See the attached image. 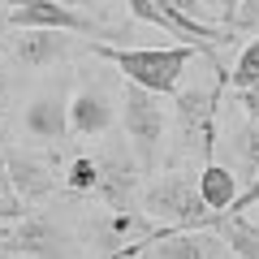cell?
<instances>
[{"instance_id":"cell-1","label":"cell","mask_w":259,"mask_h":259,"mask_svg":"<svg viewBox=\"0 0 259 259\" xmlns=\"http://www.w3.org/2000/svg\"><path fill=\"white\" fill-rule=\"evenodd\" d=\"M91 52L104 56L125 82H139V87H147V91H156V95H173L199 48H194V44H173V48H112L108 39H91Z\"/></svg>"},{"instance_id":"cell-2","label":"cell","mask_w":259,"mask_h":259,"mask_svg":"<svg viewBox=\"0 0 259 259\" xmlns=\"http://www.w3.org/2000/svg\"><path fill=\"white\" fill-rule=\"evenodd\" d=\"M121 130H125V143H130V156L143 173L160 168L164 160V139H168V112L160 104L156 91L139 82H125L121 87Z\"/></svg>"},{"instance_id":"cell-3","label":"cell","mask_w":259,"mask_h":259,"mask_svg":"<svg viewBox=\"0 0 259 259\" xmlns=\"http://www.w3.org/2000/svg\"><path fill=\"white\" fill-rule=\"evenodd\" d=\"M143 212H147V221H160V229L177 233V229H199L207 207L190 177L177 173V168H164L160 177H151L143 186Z\"/></svg>"},{"instance_id":"cell-4","label":"cell","mask_w":259,"mask_h":259,"mask_svg":"<svg viewBox=\"0 0 259 259\" xmlns=\"http://www.w3.org/2000/svg\"><path fill=\"white\" fill-rule=\"evenodd\" d=\"M9 26H18V30H65V35H87V39H117V30H108L95 18L69 9L65 0H26V5H13Z\"/></svg>"},{"instance_id":"cell-5","label":"cell","mask_w":259,"mask_h":259,"mask_svg":"<svg viewBox=\"0 0 259 259\" xmlns=\"http://www.w3.org/2000/svg\"><path fill=\"white\" fill-rule=\"evenodd\" d=\"M65 233L44 216L0 221V259H61Z\"/></svg>"},{"instance_id":"cell-6","label":"cell","mask_w":259,"mask_h":259,"mask_svg":"<svg viewBox=\"0 0 259 259\" xmlns=\"http://www.w3.org/2000/svg\"><path fill=\"white\" fill-rule=\"evenodd\" d=\"M22 125L35 143H65L69 139V87L65 82H52L48 91H35L22 112Z\"/></svg>"},{"instance_id":"cell-7","label":"cell","mask_w":259,"mask_h":259,"mask_svg":"<svg viewBox=\"0 0 259 259\" xmlns=\"http://www.w3.org/2000/svg\"><path fill=\"white\" fill-rule=\"evenodd\" d=\"M112 125H117V108H112V95L104 87L87 82L78 91H69V134H78V139H104Z\"/></svg>"},{"instance_id":"cell-8","label":"cell","mask_w":259,"mask_h":259,"mask_svg":"<svg viewBox=\"0 0 259 259\" xmlns=\"http://www.w3.org/2000/svg\"><path fill=\"white\" fill-rule=\"evenodd\" d=\"M173 112L182 139H199V151L212 160L216 151V95L212 91H173Z\"/></svg>"},{"instance_id":"cell-9","label":"cell","mask_w":259,"mask_h":259,"mask_svg":"<svg viewBox=\"0 0 259 259\" xmlns=\"http://www.w3.org/2000/svg\"><path fill=\"white\" fill-rule=\"evenodd\" d=\"M5 164H9V182L22 194V203H44L48 194H56V168L48 156L35 151H5Z\"/></svg>"},{"instance_id":"cell-10","label":"cell","mask_w":259,"mask_h":259,"mask_svg":"<svg viewBox=\"0 0 259 259\" xmlns=\"http://www.w3.org/2000/svg\"><path fill=\"white\" fill-rule=\"evenodd\" d=\"M9 52H13V61L22 69H52V65L69 61L74 39L65 35V30H22Z\"/></svg>"},{"instance_id":"cell-11","label":"cell","mask_w":259,"mask_h":259,"mask_svg":"<svg viewBox=\"0 0 259 259\" xmlns=\"http://www.w3.org/2000/svg\"><path fill=\"white\" fill-rule=\"evenodd\" d=\"M225 242L216 229H177L147 246V259H221Z\"/></svg>"},{"instance_id":"cell-12","label":"cell","mask_w":259,"mask_h":259,"mask_svg":"<svg viewBox=\"0 0 259 259\" xmlns=\"http://www.w3.org/2000/svg\"><path fill=\"white\" fill-rule=\"evenodd\" d=\"M199 229H216L225 242V250H233V259H259V225L246 212H221V216H203Z\"/></svg>"},{"instance_id":"cell-13","label":"cell","mask_w":259,"mask_h":259,"mask_svg":"<svg viewBox=\"0 0 259 259\" xmlns=\"http://www.w3.org/2000/svg\"><path fill=\"white\" fill-rule=\"evenodd\" d=\"M134 186H139V173L130 160H117V156H104L100 160V190L104 203L112 212H130V199H134Z\"/></svg>"},{"instance_id":"cell-14","label":"cell","mask_w":259,"mask_h":259,"mask_svg":"<svg viewBox=\"0 0 259 259\" xmlns=\"http://www.w3.org/2000/svg\"><path fill=\"white\" fill-rule=\"evenodd\" d=\"M194 186H199V199H203L207 216L229 212L233 199H238V177H233L225 164H216V160H207V164H203V173L194 177Z\"/></svg>"},{"instance_id":"cell-15","label":"cell","mask_w":259,"mask_h":259,"mask_svg":"<svg viewBox=\"0 0 259 259\" xmlns=\"http://www.w3.org/2000/svg\"><path fill=\"white\" fill-rule=\"evenodd\" d=\"M61 182H65V190H74V194H95L100 190V160L95 156H74Z\"/></svg>"},{"instance_id":"cell-16","label":"cell","mask_w":259,"mask_h":259,"mask_svg":"<svg viewBox=\"0 0 259 259\" xmlns=\"http://www.w3.org/2000/svg\"><path fill=\"white\" fill-rule=\"evenodd\" d=\"M229 147H233V156H238L246 168H259V117H250L246 125L233 134Z\"/></svg>"},{"instance_id":"cell-17","label":"cell","mask_w":259,"mask_h":259,"mask_svg":"<svg viewBox=\"0 0 259 259\" xmlns=\"http://www.w3.org/2000/svg\"><path fill=\"white\" fill-rule=\"evenodd\" d=\"M225 82H233L242 91V87H255L259 82V39H250L246 48H242V56H238V65L229 69V78Z\"/></svg>"},{"instance_id":"cell-18","label":"cell","mask_w":259,"mask_h":259,"mask_svg":"<svg viewBox=\"0 0 259 259\" xmlns=\"http://www.w3.org/2000/svg\"><path fill=\"white\" fill-rule=\"evenodd\" d=\"M18 216H26V203H22V194L13 190L9 164H5V151H0V221H18Z\"/></svg>"},{"instance_id":"cell-19","label":"cell","mask_w":259,"mask_h":259,"mask_svg":"<svg viewBox=\"0 0 259 259\" xmlns=\"http://www.w3.org/2000/svg\"><path fill=\"white\" fill-rule=\"evenodd\" d=\"M168 5H173L182 18H190V22H212V18H207V5H203V0H168Z\"/></svg>"},{"instance_id":"cell-20","label":"cell","mask_w":259,"mask_h":259,"mask_svg":"<svg viewBox=\"0 0 259 259\" xmlns=\"http://www.w3.org/2000/svg\"><path fill=\"white\" fill-rule=\"evenodd\" d=\"M255 22H259V0H242L238 18H233V30H250Z\"/></svg>"},{"instance_id":"cell-21","label":"cell","mask_w":259,"mask_h":259,"mask_svg":"<svg viewBox=\"0 0 259 259\" xmlns=\"http://www.w3.org/2000/svg\"><path fill=\"white\" fill-rule=\"evenodd\" d=\"M238 104H242V112H246V117H259V82H255V87H242Z\"/></svg>"},{"instance_id":"cell-22","label":"cell","mask_w":259,"mask_h":259,"mask_svg":"<svg viewBox=\"0 0 259 259\" xmlns=\"http://www.w3.org/2000/svg\"><path fill=\"white\" fill-rule=\"evenodd\" d=\"M216 5H221V22L233 30V18H238V5H242V0H216Z\"/></svg>"},{"instance_id":"cell-23","label":"cell","mask_w":259,"mask_h":259,"mask_svg":"<svg viewBox=\"0 0 259 259\" xmlns=\"http://www.w3.org/2000/svg\"><path fill=\"white\" fill-rule=\"evenodd\" d=\"M5 104H9V78H5V65H0V121H5Z\"/></svg>"},{"instance_id":"cell-24","label":"cell","mask_w":259,"mask_h":259,"mask_svg":"<svg viewBox=\"0 0 259 259\" xmlns=\"http://www.w3.org/2000/svg\"><path fill=\"white\" fill-rule=\"evenodd\" d=\"M5 5H9V9H13V5H26V0H5Z\"/></svg>"},{"instance_id":"cell-25","label":"cell","mask_w":259,"mask_h":259,"mask_svg":"<svg viewBox=\"0 0 259 259\" xmlns=\"http://www.w3.org/2000/svg\"><path fill=\"white\" fill-rule=\"evenodd\" d=\"M255 225H259V203H255Z\"/></svg>"}]
</instances>
